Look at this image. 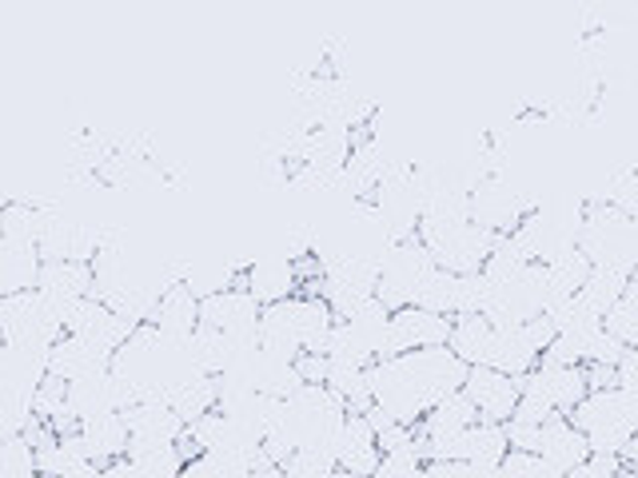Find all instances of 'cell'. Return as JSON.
<instances>
[{"label":"cell","mask_w":638,"mask_h":478,"mask_svg":"<svg viewBox=\"0 0 638 478\" xmlns=\"http://www.w3.org/2000/svg\"><path fill=\"white\" fill-rule=\"evenodd\" d=\"M463 395L479 406L483 423H507L515 415V403H519V383H515L511 374L495 371L491 363H475L467 371Z\"/></svg>","instance_id":"6da1fadb"},{"label":"cell","mask_w":638,"mask_h":478,"mask_svg":"<svg viewBox=\"0 0 638 478\" xmlns=\"http://www.w3.org/2000/svg\"><path fill=\"white\" fill-rule=\"evenodd\" d=\"M539 455H543L547 463L559 470V478H566L586 455H591V438H586V431H578V426L571 423V415L555 411V415L543 423V443H539Z\"/></svg>","instance_id":"7a4b0ae2"},{"label":"cell","mask_w":638,"mask_h":478,"mask_svg":"<svg viewBox=\"0 0 638 478\" xmlns=\"http://www.w3.org/2000/svg\"><path fill=\"white\" fill-rule=\"evenodd\" d=\"M534 363H539V351L527 344L523 323H502V327H495V344H491V367L495 371L519 379V374L534 371Z\"/></svg>","instance_id":"3957f363"},{"label":"cell","mask_w":638,"mask_h":478,"mask_svg":"<svg viewBox=\"0 0 638 478\" xmlns=\"http://www.w3.org/2000/svg\"><path fill=\"white\" fill-rule=\"evenodd\" d=\"M295 271H292V260L288 256H272V260H251L248 263V292L268 307L275 300H288L295 295Z\"/></svg>","instance_id":"277c9868"},{"label":"cell","mask_w":638,"mask_h":478,"mask_svg":"<svg viewBox=\"0 0 638 478\" xmlns=\"http://www.w3.org/2000/svg\"><path fill=\"white\" fill-rule=\"evenodd\" d=\"M491 344H495V327L487 315H455V327H451L447 347L459 355L463 363H491Z\"/></svg>","instance_id":"5b68a950"},{"label":"cell","mask_w":638,"mask_h":478,"mask_svg":"<svg viewBox=\"0 0 638 478\" xmlns=\"http://www.w3.org/2000/svg\"><path fill=\"white\" fill-rule=\"evenodd\" d=\"M507 431L502 423H472L467 426V463H472L475 478L479 475H499V463L507 455Z\"/></svg>","instance_id":"8992f818"},{"label":"cell","mask_w":638,"mask_h":478,"mask_svg":"<svg viewBox=\"0 0 638 478\" xmlns=\"http://www.w3.org/2000/svg\"><path fill=\"white\" fill-rule=\"evenodd\" d=\"M472 423H479V406L463 391H451V395H443L428 415L419 419L415 431H423V435H455V431H467Z\"/></svg>","instance_id":"52a82bcc"},{"label":"cell","mask_w":638,"mask_h":478,"mask_svg":"<svg viewBox=\"0 0 638 478\" xmlns=\"http://www.w3.org/2000/svg\"><path fill=\"white\" fill-rule=\"evenodd\" d=\"M411 303H415V307H428V312L455 315V303H459V275L447 268H431L428 275L415 283Z\"/></svg>","instance_id":"ba28073f"},{"label":"cell","mask_w":638,"mask_h":478,"mask_svg":"<svg viewBox=\"0 0 638 478\" xmlns=\"http://www.w3.org/2000/svg\"><path fill=\"white\" fill-rule=\"evenodd\" d=\"M627 271L610 268V263H595L591 268V275H586L583 292H578V300L586 303V307H595L598 315H607L610 307H615L618 300H623V287H627Z\"/></svg>","instance_id":"9c48e42d"},{"label":"cell","mask_w":638,"mask_h":478,"mask_svg":"<svg viewBox=\"0 0 638 478\" xmlns=\"http://www.w3.org/2000/svg\"><path fill=\"white\" fill-rule=\"evenodd\" d=\"M499 475L507 478H559V470L547 463L539 450H519V447H507L499 463Z\"/></svg>","instance_id":"30bf717a"},{"label":"cell","mask_w":638,"mask_h":478,"mask_svg":"<svg viewBox=\"0 0 638 478\" xmlns=\"http://www.w3.org/2000/svg\"><path fill=\"white\" fill-rule=\"evenodd\" d=\"M376 475L379 478H415V475H423V455L415 450V443H411V447H399V450H383Z\"/></svg>","instance_id":"8fae6325"},{"label":"cell","mask_w":638,"mask_h":478,"mask_svg":"<svg viewBox=\"0 0 638 478\" xmlns=\"http://www.w3.org/2000/svg\"><path fill=\"white\" fill-rule=\"evenodd\" d=\"M623 355H627V344H623L618 335H610L607 327H598V332L591 335V344H586V363L618 367L623 363Z\"/></svg>","instance_id":"7c38bea8"},{"label":"cell","mask_w":638,"mask_h":478,"mask_svg":"<svg viewBox=\"0 0 638 478\" xmlns=\"http://www.w3.org/2000/svg\"><path fill=\"white\" fill-rule=\"evenodd\" d=\"M603 327H607L610 335H618L627 347H635L638 344V307H630L627 300H618L615 307L603 315Z\"/></svg>","instance_id":"4fadbf2b"},{"label":"cell","mask_w":638,"mask_h":478,"mask_svg":"<svg viewBox=\"0 0 638 478\" xmlns=\"http://www.w3.org/2000/svg\"><path fill=\"white\" fill-rule=\"evenodd\" d=\"M623 475V458L618 450H591L566 478H615Z\"/></svg>","instance_id":"5bb4252c"},{"label":"cell","mask_w":638,"mask_h":478,"mask_svg":"<svg viewBox=\"0 0 638 478\" xmlns=\"http://www.w3.org/2000/svg\"><path fill=\"white\" fill-rule=\"evenodd\" d=\"M295 371L304 383H327V371H332V355L327 351H300L295 355Z\"/></svg>","instance_id":"9a60e30c"},{"label":"cell","mask_w":638,"mask_h":478,"mask_svg":"<svg viewBox=\"0 0 638 478\" xmlns=\"http://www.w3.org/2000/svg\"><path fill=\"white\" fill-rule=\"evenodd\" d=\"M523 335H527V344L534 347V351L543 355L547 347H551V339H555L559 335V327H555V319H551V315H534V319H527L523 323Z\"/></svg>","instance_id":"2e32d148"},{"label":"cell","mask_w":638,"mask_h":478,"mask_svg":"<svg viewBox=\"0 0 638 478\" xmlns=\"http://www.w3.org/2000/svg\"><path fill=\"white\" fill-rule=\"evenodd\" d=\"M586 367V387L591 391H610L618 387V367H607V363H583Z\"/></svg>","instance_id":"e0dca14e"},{"label":"cell","mask_w":638,"mask_h":478,"mask_svg":"<svg viewBox=\"0 0 638 478\" xmlns=\"http://www.w3.org/2000/svg\"><path fill=\"white\" fill-rule=\"evenodd\" d=\"M618 458H623V475H638V431L623 443Z\"/></svg>","instance_id":"ac0fdd59"},{"label":"cell","mask_w":638,"mask_h":478,"mask_svg":"<svg viewBox=\"0 0 638 478\" xmlns=\"http://www.w3.org/2000/svg\"><path fill=\"white\" fill-rule=\"evenodd\" d=\"M623 300H627L630 307H638V271L627 280V287H623Z\"/></svg>","instance_id":"d6986e66"}]
</instances>
